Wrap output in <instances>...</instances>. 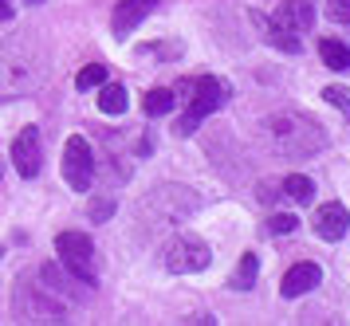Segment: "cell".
Returning a JSON list of instances; mask_svg holds the SVG:
<instances>
[{
	"label": "cell",
	"instance_id": "6da1fadb",
	"mask_svg": "<svg viewBox=\"0 0 350 326\" xmlns=\"http://www.w3.org/2000/svg\"><path fill=\"white\" fill-rule=\"evenodd\" d=\"M48 79V47L36 31H20L0 44V103L32 94Z\"/></svg>",
	"mask_w": 350,
	"mask_h": 326
},
{
	"label": "cell",
	"instance_id": "7a4b0ae2",
	"mask_svg": "<svg viewBox=\"0 0 350 326\" xmlns=\"http://www.w3.org/2000/svg\"><path fill=\"white\" fill-rule=\"evenodd\" d=\"M268 130V141L275 146V154L284 157H307V154H319L323 150V126L307 114H275L264 122Z\"/></svg>",
	"mask_w": 350,
	"mask_h": 326
},
{
	"label": "cell",
	"instance_id": "3957f363",
	"mask_svg": "<svg viewBox=\"0 0 350 326\" xmlns=\"http://www.w3.org/2000/svg\"><path fill=\"white\" fill-rule=\"evenodd\" d=\"M224 94H228V87H224L221 79H213V75L197 79V83H193V94H189V110H185V114H181V122L174 126L177 138H189L201 118H208L213 110H221Z\"/></svg>",
	"mask_w": 350,
	"mask_h": 326
},
{
	"label": "cell",
	"instance_id": "277c9868",
	"mask_svg": "<svg viewBox=\"0 0 350 326\" xmlns=\"http://www.w3.org/2000/svg\"><path fill=\"white\" fill-rule=\"evenodd\" d=\"M16 307L24 323H64L67 303L51 287H32V283H16Z\"/></svg>",
	"mask_w": 350,
	"mask_h": 326
},
{
	"label": "cell",
	"instance_id": "5b68a950",
	"mask_svg": "<svg viewBox=\"0 0 350 326\" xmlns=\"http://www.w3.org/2000/svg\"><path fill=\"white\" fill-rule=\"evenodd\" d=\"M55 252H59L64 267L79 283H95V244H91L87 232H75V228L59 232L55 236Z\"/></svg>",
	"mask_w": 350,
	"mask_h": 326
},
{
	"label": "cell",
	"instance_id": "8992f818",
	"mask_svg": "<svg viewBox=\"0 0 350 326\" xmlns=\"http://www.w3.org/2000/svg\"><path fill=\"white\" fill-rule=\"evenodd\" d=\"M213 264V252H208L205 240H197V236L181 232L170 240V248H165V267L177 271V275H193V271H205Z\"/></svg>",
	"mask_w": 350,
	"mask_h": 326
},
{
	"label": "cell",
	"instance_id": "52a82bcc",
	"mask_svg": "<svg viewBox=\"0 0 350 326\" xmlns=\"http://www.w3.org/2000/svg\"><path fill=\"white\" fill-rule=\"evenodd\" d=\"M64 177L75 193H87L91 181H95V154H91L87 138H79V134L67 138V146H64Z\"/></svg>",
	"mask_w": 350,
	"mask_h": 326
},
{
	"label": "cell",
	"instance_id": "ba28073f",
	"mask_svg": "<svg viewBox=\"0 0 350 326\" xmlns=\"http://www.w3.org/2000/svg\"><path fill=\"white\" fill-rule=\"evenodd\" d=\"M12 165H16L20 177H36L40 165H44V150H40V130L36 126H24L12 141Z\"/></svg>",
	"mask_w": 350,
	"mask_h": 326
},
{
	"label": "cell",
	"instance_id": "9c48e42d",
	"mask_svg": "<svg viewBox=\"0 0 350 326\" xmlns=\"http://www.w3.org/2000/svg\"><path fill=\"white\" fill-rule=\"evenodd\" d=\"M319 283H323V267L311 264V260H303V264H295L284 275L280 291H284V299H299V295H307V291H315Z\"/></svg>",
	"mask_w": 350,
	"mask_h": 326
},
{
	"label": "cell",
	"instance_id": "30bf717a",
	"mask_svg": "<svg viewBox=\"0 0 350 326\" xmlns=\"http://www.w3.org/2000/svg\"><path fill=\"white\" fill-rule=\"evenodd\" d=\"M347 228H350V213H347V204H338V201H331V204H323L315 213V232H319V240H342L347 236Z\"/></svg>",
	"mask_w": 350,
	"mask_h": 326
},
{
	"label": "cell",
	"instance_id": "8fae6325",
	"mask_svg": "<svg viewBox=\"0 0 350 326\" xmlns=\"http://www.w3.org/2000/svg\"><path fill=\"white\" fill-rule=\"evenodd\" d=\"M315 24V8L307 0H280L275 4V28L284 31H307Z\"/></svg>",
	"mask_w": 350,
	"mask_h": 326
},
{
	"label": "cell",
	"instance_id": "7c38bea8",
	"mask_svg": "<svg viewBox=\"0 0 350 326\" xmlns=\"http://www.w3.org/2000/svg\"><path fill=\"white\" fill-rule=\"evenodd\" d=\"M154 4H158V0H118L114 20H111L114 36H130V31H134V28L146 20V16L154 12Z\"/></svg>",
	"mask_w": 350,
	"mask_h": 326
},
{
	"label": "cell",
	"instance_id": "4fadbf2b",
	"mask_svg": "<svg viewBox=\"0 0 350 326\" xmlns=\"http://www.w3.org/2000/svg\"><path fill=\"white\" fill-rule=\"evenodd\" d=\"M280 189H284V197H291L295 204H311V201H315V181H311V177H303V173H287Z\"/></svg>",
	"mask_w": 350,
	"mask_h": 326
},
{
	"label": "cell",
	"instance_id": "5bb4252c",
	"mask_svg": "<svg viewBox=\"0 0 350 326\" xmlns=\"http://www.w3.org/2000/svg\"><path fill=\"white\" fill-rule=\"evenodd\" d=\"M319 55H323V63H327L331 71H350V47L347 44L323 40V44H319Z\"/></svg>",
	"mask_w": 350,
	"mask_h": 326
},
{
	"label": "cell",
	"instance_id": "9a60e30c",
	"mask_svg": "<svg viewBox=\"0 0 350 326\" xmlns=\"http://www.w3.org/2000/svg\"><path fill=\"white\" fill-rule=\"evenodd\" d=\"M98 110H103V114H122V110H126V87H122V83H103V91H98Z\"/></svg>",
	"mask_w": 350,
	"mask_h": 326
},
{
	"label": "cell",
	"instance_id": "2e32d148",
	"mask_svg": "<svg viewBox=\"0 0 350 326\" xmlns=\"http://www.w3.org/2000/svg\"><path fill=\"white\" fill-rule=\"evenodd\" d=\"M174 103H177L174 91H165V87H154V91H146V98H142L146 114H170Z\"/></svg>",
	"mask_w": 350,
	"mask_h": 326
},
{
	"label": "cell",
	"instance_id": "e0dca14e",
	"mask_svg": "<svg viewBox=\"0 0 350 326\" xmlns=\"http://www.w3.org/2000/svg\"><path fill=\"white\" fill-rule=\"evenodd\" d=\"M256 271H260V264H256V256H244L237 264V275H232V283L228 287H237V291H248L256 283Z\"/></svg>",
	"mask_w": 350,
	"mask_h": 326
},
{
	"label": "cell",
	"instance_id": "ac0fdd59",
	"mask_svg": "<svg viewBox=\"0 0 350 326\" xmlns=\"http://www.w3.org/2000/svg\"><path fill=\"white\" fill-rule=\"evenodd\" d=\"M103 83H107V67L103 63H87L79 75H75V87L79 91H91V87H103Z\"/></svg>",
	"mask_w": 350,
	"mask_h": 326
},
{
	"label": "cell",
	"instance_id": "d6986e66",
	"mask_svg": "<svg viewBox=\"0 0 350 326\" xmlns=\"http://www.w3.org/2000/svg\"><path fill=\"white\" fill-rule=\"evenodd\" d=\"M264 40H268L271 47H280V51H287V55H295V51H299V40H295V31L268 28V31H264Z\"/></svg>",
	"mask_w": 350,
	"mask_h": 326
},
{
	"label": "cell",
	"instance_id": "ffe728a7",
	"mask_svg": "<svg viewBox=\"0 0 350 326\" xmlns=\"http://www.w3.org/2000/svg\"><path fill=\"white\" fill-rule=\"evenodd\" d=\"M299 228V220L291 217V213H275V217L268 220V232L271 236H287V232H295Z\"/></svg>",
	"mask_w": 350,
	"mask_h": 326
},
{
	"label": "cell",
	"instance_id": "44dd1931",
	"mask_svg": "<svg viewBox=\"0 0 350 326\" xmlns=\"http://www.w3.org/2000/svg\"><path fill=\"white\" fill-rule=\"evenodd\" d=\"M323 98H327L331 107H338V110H350V91H347V87H327Z\"/></svg>",
	"mask_w": 350,
	"mask_h": 326
},
{
	"label": "cell",
	"instance_id": "7402d4cb",
	"mask_svg": "<svg viewBox=\"0 0 350 326\" xmlns=\"http://www.w3.org/2000/svg\"><path fill=\"white\" fill-rule=\"evenodd\" d=\"M327 16L338 24H350V0H327Z\"/></svg>",
	"mask_w": 350,
	"mask_h": 326
},
{
	"label": "cell",
	"instance_id": "603a6c76",
	"mask_svg": "<svg viewBox=\"0 0 350 326\" xmlns=\"http://www.w3.org/2000/svg\"><path fill=\"white\" fill-rule=\"evenodd\" d=\"M111 213H114V201H111V197H98V201H91V220H95V224H103Z\"/></svg>",
	"mask_w": 350,
	"mask_h": 326
},
{
	"label": "cell",
	"instance_id": "cb8c5ba5",
	"mask_svg": "<svg viewBox=\"0 0 350 326\" xmlns=\"http://www.w3.org/2000/svg\"><path fill=\"white\" fill-rule=\"evenodd\" d=\"M8 16H12V4H4V0H0V20H8Z\"/></svg>",
	"mask_w": 350,
	"mask_h": 326
},
{
	"label": "cell",
	"instance_id": "d4e9b609",
	"mask_svg": "<svg viewBox=\"0 0 350 326\" xmlns=\"http://www.w3.org/2000/svg\"><path fill=\"white\" fill-rule=\"evenodd\" d=\"M24 4H44V0H24Z\"/></svg>",
	"mask_w": 350,
	"mask_h": 326
},
{
	"label": "cell",
	"instance_id": "484cf974",
	"mask_svg": "<svg viewBox=\"0 0 350 326\" xmlns=\"http://www.w3.org/2000/svg\"><path fill=\"white\" fill-rule=\"evenodd\" d=\"M0 256H4V252H0Z\"/></svg>",
	"mask_w": 350,
	"mask_h": 326
}]
</instances>
